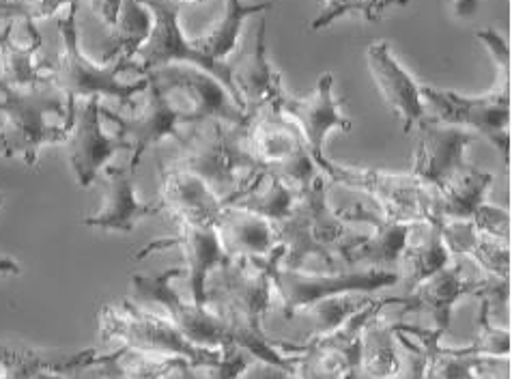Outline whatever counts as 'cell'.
Instances as JSON below:
<instances>
[{
    "label": "cell",
    "mask_w": 512,
    "mask_h": 379,
    "mask_svg": "<svg viewBox=\"0 0 512 379\" xmlns=\"http://www.w3.org/2000/svg\"><path fill=\"white\" fill-rule=\"evenodd\" d=\"M89 367H95L102 379H166L190 362L181 356L147 354L138 349L121 347L104 356H93Z\"/></svg>",
    "instance_id": "30"
},
{
    "label": "cell",
    "mask_w": 512,
    "mask_h": 379,
    "mask_svg": "<svg viewBox=\"0 0 512 379\" xmlns=\"http://www.w3.org/2000/svg\"><path fill=\"white\" fill-rule=\"evenodd\" d=\"M420 95L424 104L431 106L433 119L454 128H469L476 136L487 138L510 168V84L502 82L495 91L480 97H465L422 84Z\"/></svg>",
    "instance_id": "9"
},
{
    "label": "cell",
    "mask_w": 512,
    "mask_h": 379,
    "mask_svg": "<svg viewBox=\"0 0 512 379\" xmlns=\"http://www.w3.org/2000/svg\"><path fill=\"white\" fill-rule=\"evenodd\" d=\"M173 3L183 7V5H201V3H205V0H173Z\"/></svg>",
    "instance_id": "48"
},
{
    "label": "cell",
    "mask_w": 512,
    "mask_h": 379,
    "mask_svg": "<svg viewBox=\"0 0 512 379\" xmlns=\"http://www.w3.org/2000/svg\"><path fill=\"white\" fill-rule=\"evenodd\" d=\"M248 123L201 121L188 125L179 140V153L170 160L201 177L222 201L263 175L248 147Z\"/></svg>",
    "instance_id": "3"
},
{
    "label": "cell",
    "mask_w": 512,
    "mask_h": 379,
    "mask_svg": "<svg viewBox=\"0 0 512 379\" xmlns=\"http://www.w3.org/2000/svg\"><path fill=\"white\" fill-rule=\"evenodd\" d=\"M186 369H188V367H181V369H177V371H175V373H177V379H188Z\"/></svg>",
    "instance_id": "49"
},
{
    "label": "cell",
    "mask_w": 512,
    "mask_h": 379,
    "mask_svg": "<svg viewBox=\"0 0 512 379\" xmlns=\"http://www.w3.org/2000/svg\"><path fill=\"white\" fill-rule=\"evenodd\" d=\"M153 26L151 11L140 0H123L119 18L110 28V37L104 46V59L132 63L140 46L145 44Z\"/></svg>",
    "instance_id": "35"
},
{
    "label": "cell",
    "mask_w": 512,
    "mask_h": 379,
    "mask_svg": "<svg viewBox=\"0 0 512 379\" xmlns=\"http://www.w3.org/2000/svg\"><path fill=\"white\" fill-rule=\"evenodd\" d=\"M140 3L151 11L153 26L147 41L136 52V56H140V63H134L136 72L140 76H145L149 72H155V69H162L175 63L194 65L220 80L222 87L231 93L235 104L244 110V102H241L231 78V67L226 63L209 59L203 52H198L192 46V41H188L186 35H183L179 24L181 7L173 3V0H140Z\"/></svg>",
    "instance_id": "8"
},
{
    "label": "cell",
    "mask_w": 512,
    "mask_h": 379,
    "mask_svg": "<svg viewBox=\"0 0 512 379\" xmlns=\"http://www.w3.org/2000/svg\"><path fill=\"white\" fill-rule=\"evenodd\" d=\"M282 352L300 354L295 375L297 379H345L351 371L358 369L360 358L355 354L340 352L334 347H325L317 341L291 347L289 343H278Z\"/></svg>",
    "instance_id": "36"
},
{
    "label": "cell",
    "mask_w": 512,
    "mask_h": 379,
    "mask_svg": "<svg viewBox=\"0 0 512 379\" xmlns=\"http://www.w3.org/2000/svg\"><path fill=\"white\" fill-rule=\"evenodd\" d=\"M158 80L164 91H181L192 104L190 125L201 121H226V123H248L246 112L241 110L231 93L226 91L220 80L203 72L194 65H168L162 69L149 72ZM147 76V74H145Z\"/></svg>",
    "instance_id": "18"
},
{
    "label": "cell",
    "mask_w": 512,
    "mask_h": 379,
    "mask_svg": "<svg viewBox=\"0 0 512 379\" xmlns=\"http://www.w3.org/2000/svg\"><path fill=\"white\" fill-rule=\"evenodd\" d=\"M472 222L482 233H487V235L495 237V240L510 244L512 218H510L508 209H502V207H495V205L487 203L485 207H482V212Z\"/></svg>",
    "instance_id": "42"
},
{
    "label": "cell",
    "mask_w": 512,
    "mask_h": 379,
    "mask_svg": "<svg viewBox=\"0 0 512 379\" xmlns=\"http://www.w3.org/2000/svg\"><path fill=\"white\" fill-rule=\"evenodd\" d=\"M13 26L5 24L0 31V82L7 87L26 89L35 84L46 82V61L35 63V56L41 48V35L35 24H26V31L31 35V41L26 46H20L13 41Z\"/></svg>",
    "instance_id": "32"
},
{
    "label": "cell",
    "mask_w": 512,
    "mask_h": 379,
    "mask_svg": "<svg viewBox=\"0 0 512 379\" xmlns=\"http://www.w3.org/2000/svg\"><path fill=\"white\" fill-rule=\"evenodd\" d=\"M147 80V100L138 108L130 106L132 115H119L110 108H99V115L117 125V136L132 145L130 164L136 168L149 147L162 143L164 138H173L179 143L183 136L181 125H190V112L177 110L170 104L168 93L151 74H147Z\"/></svg>",
    "instance_id": "13"
},
{
    "label": "cell",
    "mask_w": 512,
    "mask_h": 379,
    "mask_svg": "<svg viewBox=\"0 0 512 379\" xmlns=\"http://www.w3.org/2000/svg\"><path fill=\"white\" fill-rule=\"evenodd\" d=\"M99 97H89L80 108H76V117L65 138V147L69 153V164L80 188H89L97 184L108 162L119 151H132V145L119 136H110L102 128V115H99Z\"/></svg>",
    "instance_id": "15"
},
{
    "label": "cell",
    "mask_w": 512,
    "mask_h": 379,
    "mask_svg": "<svg viewBox=\"0 0 512 379\" xmlns=\"http://www.w3.org/2000/svg\"><path fill=\"white\" fill-rule=\"evenodd\" d=\"M274 7L272 0H263V3H246V0H224V13L220 22L211 28V31L203 37L192 41V46L207 54L209 59L224 63L226 56H229L239 41L241 24L246 18L256 16V13H265Z\"/></svg>",
    "instance_id": "34"
},
{
    "label": "cell",
    "mask_w": 512,
    "mask_h": 379,
    "mask_svg": "<svg viewBox=\"0 0 512 379\" xmlns=\"http://www.w3.org/2000/svg\"><path fill=\"white\" fill-rule=\"evenodd\" d=\"M160 207L175 222L216 224L226 201L205 181L173 162L160 164Z\"/></svg>",
    "instance_id": "21"
},
{
    "label": "cell",
    "mask_w": 512,
    "mask_h": 379,
    "mask_svg": "<svg viewBox=\"0 0 512 379\" xmlns=\"http://www.w3.org/2000/svg\"><path fill=\"white\" fill-rule=\"evenodd\" d=\"M78 7L69 5V9L59 18V33L63 39L61 52L54 59L46 61V80L52 84L56 91H61L65 97V106L76 108V100L84 97H112L119 100L125 106H134L132 97L138 93H145L149 87L147 76H140V80H134L130 84L119 82L117 74L125 72V69H134V63H123L117 59L110 67L95 65L91 59H87L80 52L78 44Z\"/></svg>",
    "instance_id": "4"
},
{
    "label": "cell",
    "mask_w": 512,
    "mask_h": 379,
    "mask_svg": "<svg viewBox=\"0 0 512 379\" xmlns=\"http://www.w3.org/2000/svg\"><path fill=\"white\" fill-rule=\"evenodd\" d=\"M349 222H368L373 227L371 235H360V240L349 246L338 263L340 268H364V270H390L396 272L403 250L407 246V237L414 224L390 222L379 218L366 209L358 207L355 212L345 216Z\"/></svg>",
    "instance_id": "23"
},
{
    "label": "cell",
    "mask_w": 512,
    "mask_h": 379,
    "mask_svg": "<svg viewBox=\"0 0 512 379\" xmlns=\"http://www.w3.org/2000/svg\"><path fill=\"white\" fill-rule=\"evenodd\" d=\"M284 248L278 244L267 257L226 259L207 278V306L224 319L233 334V345L269 364L295 371L300 356H284L278 343L269 341L261 319L272 306V272L282 265Z\"/></svg>",
    "instance_id": "1"
},
{
    "label": "cell",
    "mask_w": 512,
    "mask_h": 379,
    "mask_svg": "<svg viewBox=\"0 0 512 379\" xmlns=\"http://www.w3.org/2000/svg\"><path fill=\"white\" fill-rule=\"evenodd\" d=\"M394 330H396L398 341L403 345V364L401 369H398V373L388 379H426V362H429L426 352L422 347H416V343L409 339V334L398 330L396 324H394ZM345 379H373V377H366L364 373L355 369Z\"/></svg>",
    "instance_id": "41"
},
{
    "label": "cell",
    "mask_w": 512,
    "mask_h": 379,
    "mask_svg": "<svg viewBox=\"0 0 512 379\" xmlns=\"http://www.w3.org/2000/svg\"><path fill=\"white\" fill-rule=\"evenodd\" d=\"M22 268L18 261H13L11 257H0V276L5 274H20Z\"/></svg>",
    "instance_id": "47"
},
{
    "label": "cell",
    "mask_w": 512,
    "mask_h": 379,
    "mask_svg": "<svg viewBox=\"0 0 512 379\" xmlns=\"http://www.w3.org/2000/svg\"><path fill=\"white\" fill-rule=\"evenodd\" d=\"M80 0H0V31L5 24H16L24 20L26 24H35L39 20L52 18L61 7L76 5Z\"/></svg>",
    "instance_id": "39"
},
{
    "label": "cell",
    "mask_w": 512,
    "mask_h": 379,
    "mask_svg": "<svg viewBox=\"0 0 512 379\" xmlns=\"http://www.w3.org/2000/svg\"><path fill=\"white\" fill-rule=\"evenodd\" d=\"M452 255L444 242L439 224L416 222L407 237V246L398 261V276L405 283V293L416 289L426 278L444 270Z\"/></svg>",
    "instance_id": "27"
},
{
    "label": "cell",
    "mask_w": 512,
    "mask_h": 379,
    "mask_svg": "<svg viewBox=\"0 0 512 379\" xmlns=\"http://www.w3.org/2000/svg\"><path fill=\"white\" fill-rule=\"evenodd\" d=\"M121 3L123 0H89V5H91L95 16L110 28L115 26V22L119 18Z\"/></svg>",
    "instance_id": "45"
},
{
    "label": "cell",
    "mask_w": 512,
    "mask_h": 379,
    "mask_svg": "<svg viewBox=\"0 0 512 379\" xmlns=\"http://www.w3.org/2000/svg\"><path fill=\"white\" fill-rule=\"evenodd\" d=\"M463 352L489 358L510 356V330L491 326V308L485 298H480V336L469 347H463Z\"/></svg>",
    "instance_id": "40"
},
{
    "label": "cell",
    "mask_w": 512,
    "mask_h": 379,
    "mask_svg": "<svg viewBox=\"0 0 512 379\" xmlns=\"http://www.w3.org/2000/svg\"><path fill=\"white\" fill-rule=\"evenodd\" d=\"M345 216H338L327 205L325 175H317L291 209V214L276 224V240L284 248L282 268L304 270L308 259L319 261L327 272L340 268V255L360 240Z\"/></svg>",
    "instance_id": "2"
},
{
    "label": "cell",
    "mask_w": 512,
    "mask_h": 379,
    "mask_svg": "<svg viewBox=\"0 0 512 379\" xmlns=\"http://www.w3.org/2000/svg\"><path fill=\"white\" fill-rule=\"evenodd\" d=\"M0 379H3V377H0Z\"/></svg>",
    "instance_id": "51"
},
{
    "label": "cell",
    "mask_w": 512,
    "mask_h": 379,
    "mask_svg": "<svg viewBox=\"0 0 512 379\" xmlns=\"http://www.w3.org/2000/svg\"><path fill=\"white\" fill-rule=\"evenodd\" d=\"M409 0H325V9L319 13V18L310 22V31H323L338 18L347 13H360L366 22H379L383 11L390 7H407Z\"/></svg>",
    "instance_id": "38"
},
{
    "label": "cell",
    "mask_w": 512,
    "mask_h": 379,
    "mask_svg": "<svg viewBox=\"0 0 512 379\" xmlns=\"http://www.w3.org/2000/svg\"><path fill=\"white\" fill-rule=\"evenodd\" d=\"M401 276L390 270H364L343 268L336 272H304L289 270L276 265L272 283L282 300V315L293 319L297 311L308 308L323 298L340 296V293H373L394 287Z\"/></svg>",
    "instance_id": "11"
},
{
    "label": "cell",
    "mask_w": 512,
    "mask_h": 379,
    "mask_svg": "<svg viewBox=\"0 0 512 379\" xmlns=\"http://www.w3.org/2000/svg\"><path fill=\"white\" fill-rule=\"evenodd\" d=\"M297 194L284 181L274 175H259L252 184L237 190L231 199H226V205L246 209L256 216H261L274 224H280L291 214V209L297 201Z\"/></svg>",
    "instance_id": "33"
},
{
    "label": "cell",
    "mask_w": 512,
    "mask_h": 379,
    "mask_svg": "<svg viewBox=\"0 0 512 379\" xmlns=\"http://www.w3.org/2000/svg\"><path fill=\"white\" fill-rule=\"evenodd\" d=\"M3 203H5V194L0 192V207H3Z\"/></svg>",
    "instance_id": "50"
},
{
    "label": "cell",
    "mask_w": 512,
    "mask_h": 379,
    "mask_svg": "<svg viewBox=\"0 0 512 379\" xmlns=\"http://www.w3.org/2000/svg\"><path fill=\"white\" fill-rule=\"evenodd\" d=\"M482 0H452V13L461 20H472L480 11Z\"/></svg>",
    "instance_id": "46"
},
{
    "label": "cell",
    "mask_w": 512,
    "mask_h": 379,
    "mask_svg": "<svg viewBox=\"0 0 512 379\" xmlns=\"http://www.w3.org/2000/svg\"><path fill=\"white\" fill-rule=\"evenodd\" d=\"M237 379H297V375L295 371L278 367V364H269L254 358L241 369Z\"/></svg>",
    "instance_id": "44"
},
{
    "label": "cell",
    "mask_w": 512,
    "mask_h": 379,
    "mask_svg": "<svg viewBox=\"0 0 512 379\" xmlns=\"http://www.w3.org/2000/svg\"><path fill=\"white\" fill-rule=\"evenodd\" d=\"M418 132L420 140L411 173L429 190L442 192L469 166L465 162V149L478 136L454 125L439 123L431 115L418 125Z\"/></svg>",
    "instance_id": "14"
},
{
    "label": "cell",
    "mask_w": 512,
    "mask_h": 379,
    "mask_svg": "<svg viewBox=\"0 0 512 379\" xmlns=\"http://www.w3.org/2000/svg\"><path fill=\"white\" fill-rule=\"evenodd\" d=\"M186 276V268H170L160 274H134L132 287L140 298L160 304L166 308L168 319L175 328L194 345L201 347H226L233 345V334L224 319L209 311V306H196L194 302H183L173 289V278Z\"/></svg>",
    "instance_id": "12"
},
{
    "label": "cell",
    "mask_w": 512,
    "mask_h": 379,
    "mask_svg": "<svg viewBox=\"0 0 512 379\" xmlns=\"http://www.w3.org/2000/svg\"><path fill=\"white\" fill-rule=\"evenodd\" d=\"M179 233L170 240L151 242L142 250L136 252V259H145L147 255L155 250L173 248L179 246L186 255L188 268L186 276H190V291H192V302L196 306H207V278L209 274L222 265L229 255H226L220 237L216 231V224H188V222H177Z\"/></svg>",
    "instance_id": "19"
},
{
    "label": "cell",
    "mask_w": 512,
    "mask_h": 379,
    "mask_svg": "<svg viewBox=\"0 0 512 379\" xmlns=\"http://www.w3.org/2000/svg\"><path fill=\"white\" fill-rule=\"evenodd\" d=\"M216 231L229 259L267 257L278 246L272 222L233 205L222 209L216 220Z\"/></svg>",
    "instance_id": "26"
},
{
    "label": "cell",
    "mask_w": 512,
    "mask_h": 379,
    "mask_svg": "<svg viewBox=\"0 0 512 379\" xmlns=\"http://www.w3.org/2000/svg\"><path fill=\"white\" fill-rule=\"evenodd\" d=\"M368 69L377 82L379 91L386 97L390 108L403 121V134H409L429 117L426 104L420 95V84L407 69L398 63L386 41H375L366 50Z\"/></svg>",
    "instance_id": "22"
},
{
    "label": "cell",
    "mask_w": 512,
    "mask_h": 379,
    "mask_svg": "<svg viewBox=\"0 0 512 379\" xmlns=\"http://www.w3.org/2000/svg\"><path fill=\"white\" fill-rule=\"evenodd\" d=\"M452 257H472L478 270L500 280H510V244L482 233L472 220H437Z\"/></svg>",
    "instance_id": "25"
},
{
    "label": "cell",
    "mask_w": 512,
    "mask_h": 379,
    "mask_svg": "<svg viewBox=\"0 0 512 379\" xmlns=\"http://www.w3.org/2000/svg\"><path fill=\"white\" fill-rule=\"evenodd\" d=\"M487 276L472 272L465 257H454L444 270H439L431 278H426L416 289L403 293V308L405 313L411 311H429L433 317V332L444 339L450 330L452 308L465 296H478L485 289Z\"/></svg>",
    "instance_id": "16"
},
{
    "label": "cell",
    "mask_w": 512,
    "mask_h": 379,
    "mask_svg": "<svg viewBox=\"0 0 512 379\" xmlns=\"http://www.w3.org/2000/svg\"><path fill=\"white\" fill-rule=\"evenodd\" d=\"M327 177L334 184L371 194L381 209V218L390 222L435 224L433 190L426 188L414 173H386L377 168H353L332 162Z\"/></svg>",
    "instance_id": "10"
},
{
    "label": "cell",
    "mask_w": 512,
    "mask_h": 379,
    "mask_svg": "<svg viewBox=\"0 0 512 379\" xmlns=\"http://www.w3.org/2000/svg\"><path fill=\"white\" fill-rule=\"evenodd\" d=\"M394 324L381 317V311L366 321L360 334L358 371L373 379H388L403 364V345H398Z\"/></svg>",
    "instance_id": "31"
},
{
    "label": "cell",
    "mask_w": 512,
    "mask_h": 379,
    "mask_svg": "<svg viewBox=\"0 0 512 379\" xmlns=\"http://www.w3.org/2000/svg\"><path fill=\"white\" fill-rule=\"evenodd\" d=\"M95 349H82L74 354H54L28 345L0 343V377L3 379H33L44 371L71 373L89 367Z\"/></svg>",
    "instance_id": "28"
},
{
    "label": "cell",
    "mask_w": 512,
    "mask_h": 379,
    "mask_svg": "<svg viewBox=\"0 0 512 379\" xmlns=\"http://www.w3.org/2000/svg\"><path fill=\"white\" fill-rule=\"evenodd\" d=\"M493 173L469 164L442 192H433V214L437 220H474L487 205Z\"/></svg>",
    "instance_id": "29"
},
{
    "label": "cell",
    "mask_w": 512,
    "mask_h": 379,
    "mask_svg": "<svg viewBox=\"0 0 512 379\" xmlns=\"http://www.w3.org/2000/svg\"><path fill=\"white\" fill-rule=\"evenodd\" d=\"M476 37L489 48V52L493 54V59H495L497 69H500V74L504 76V82L510 84L512 54H510L508 41L500 33L493 31V28H480V31H476Z\"/></svg>",
    "instance_id": "43"
},
{
    "label": "cell",
    "mask_w": 512,
    "mask_h": 379,
    "mask_svg": "<svg viewBox=\"0 0 512 379\" xmlns=\"http://www.w3.org/2000/svg\"><path fill=\"white\" fill-rule=\"evenodd\" d=\"M65 97L46 80L35 87L16 89L0 82V156L20 158L26 166H39V151L48 145H63L65 125L46 123V115H63Z\"/></svg>",
    "instance_id": "5"
},
{
    "label": "cell",
    "mask_w": 512,
    "mask_h": 379,
    "mask_svg": "<svg viewBox=\"0 0 512 379\" xmlns=\"http://www.w3.org/2000/svg\"><path fill=\"white\" fill-rule=\"evenodd\" d=\"M375 298L371 293H340V296L323 298L315 304H310L306 311L312 317V332L310 339H321V336L332 334L345 324L349 317L364 311L371 306Z\"/></svg>",
    "instance_id": "37"
},
{
    "label": "cell",
    "mask_w": 512,
    "mask_h": 379,
    "mask_svg": "<svg viewBox=\"0 0 512 379\" xmlns=\"http://www.w3.org/2000/svg\"><path fill=\"white\" fill-rule=\"evenodd\" d=\"M280 110L289 119H293L297 123V128L302 130L310 156L321 168V173L325 177L330 175L332 160H327L323 156L325 136L332 130L351 132L353 128L351 119L340 112V104L334 97V76L330 72H325L319 78L315 91H312L308 97L284 95L280 102Z\"/></svg>",
    "instance_id": "17"
},
{
    "label": "cell",
    "mask_w": 512,
    "mask_h": 379,
    "mask_svg": "<svg viewBox=\"0 0 512 379\" xmlns=\"http://www.w3.org/2000/svg\"><path fill=\"white\" fill-rule=\"evenodd\" d=\"M248 147L263 175H274L297 194L310 188L321 168L312 160L302 130L278 106H269L248 119Z\"/></svg>",
    "instance_id": "7"
},
{
    "label": "cell",
    "mask_w": 512,
    "mask_h": 379,
    "mask_svg": "<svg viewBox=\"0 0 512 379\" xmlns=\"http://www.w3.org/2000/svg\"><path fill=\"white\" fill-rule=\"evenodd\" d=\"M138 168L127 166H106L102 171L104 201L99 212L84 218V227L102 229L108 233H132L136 222L147 216L162 214L160 203H140L134 188Z\"/></svg>",
    "instance_id": "20"
},
{
    "label": "cell",
    "mask_w": 512,
    "mask_h": 379,
    "mask_svg": "<svg viewBox=\"0 0 512 379\" xmlns=\"http://www.w3.org/2000/svg\"><path fill=\"white\" fill-rule=\"evenodd\" d=\"M99 336L102 341H119L123 347L147 354L181 356L192 369L218 367L222 360L220 347H201L190 343L175 324L166 317L155 315L123 300L119 306L106 304L99 311Z\"/></svg>",
    "instance_id": "6"
},
{
    "label": "cell",
    "mask_w": 512,
    "mask_h": 379,
    "mask_svg": "<svg viewBox=\"0 0 512 379\" xmlns=\"http://www.w3.org/2000/svg\"><path fill=\"white\" fill-rule=\"evenodd\" d=\"M265 28H267V22L265 18H261V24L256 28L252 52L239 63V67H231V78L241 97V102H244V112L248 119L263 108H269V106L280 108L282 97L287 95L282 91L280 72L274 69L267 59Z\"/></svg>",
    "instance_id": "24"
}]
</instances>
